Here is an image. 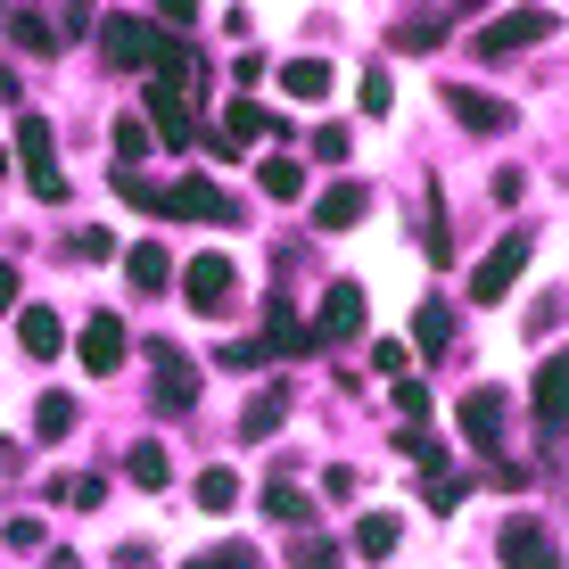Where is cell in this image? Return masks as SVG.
Instances as JSON below:
<instances>
[{
    "label": "cell",
    "instance_id": "cell-15",
    "mask_svg": "<svg viewBox=\"0 0 569 569\" xmlns=\"http://www.w3.org/2000/svg\"><path fill=\"white\" fill-rule=\"evenodd\" d=\"M17 347H26L33 363H50L58 347H67V322H58V306H17Z\"/></svg>",
    "mask_w": 569,
    "mask_h": 569
},
{
    "label": "cell",
    "instance_id": "cell-18",
    "mask_svg": "<svg viewBox=\"0 0 569 569\" xmlns=\"http://www.w3.org/2000/svg\"><path fill=\"white\" fill-rule=\"evenodd\" d=\"M281 91H289V100H330V58H289Z\"/></svg>",
    "mask_w": 569,
    "mask_h": 569
},
{
    "label": "cell",
    "instance_id": "cell-38",
    "mask_svg": "<svg viewBox=\"0 0 569 569\" xmlns=\"http://www.w3.org/2000/svg\"><path fill=\"white\" fill-rule=\"evenodd\" d=\"M214 363H223V371H248V363H264V339H240V347H223Z\"/></svg>",
    "mask_w": 569,
    "mask_h": 569
},
{
    "label": "cell",
    "instance_id": "cell-29",
    "mask_svg": "<svg viewBox=\"0 0 569 569\" xmlns=\"http://www.w3.org/2000/svg\"><path fill=\"white\" fill-rule=\"evenodd\" d=\"M157 141L149 132V116H116V157H124V166H141V149Z\"/></svg>",
    "mask_w": 569,
    "mask_h": 569
},
{
    "label": "cell",
    "instance_id": "cell-41",
    "mask_svg": "<svg viewBox=\"0 0 569 569\" xmlns=\"http://www.w3.org/2000/svg\"><path fill=\"white\" fill-rule=\"evenodd\" d=\"M58 9H67V33H83V26H91V0H58Z\"/></svg>",
    "mask_w": 569,
    "mask_h": 569
},
{
    "label": "cell",
    "instance_id": "cell-26",
    "mask_svg": "<svg viewBox=\"0 0 569 569\" xmlns=\"http://www.w3.org/2000/svg\"><path fill=\"white\" fill-rule=\"evenodd\" d=\"M264 199H306V166L298 157H264Z\"/></svg>",
    "mask_w": 569,
    "mask_h": 569
},
{
    "label": "cell",
    "instance_id": "cell-36",
    "mask_svg": "<svg viewBox=\"0 0 569 569\" xmlns=\"http://www.w3.org/2000/svg\"><path fill=\"white\" fill-rule=\"evenodd\" d=\"M74 257H83V264H108V257H116V231H74Z\"/></svg>",
    "mask_w": 569,
    "mask_h": 569
},
{
    "label": "cell",
    "instance_id": "cell-16",
    "mask_svg": "<svg viewBox=\"0 0 569 569\" xmlns=\"http://www.w3.org/2000/svg\"><path fill=\"white\" fill-rule=\"evenodd\" d=\"M363 207H371V190H363V182H330L322 199H313V231H347V223H363Z\"/></svg>",
    "mask_w": 569,
    "mask_h": 569
},
{
    "label": "cell",
    "instance_id": "cell-19",
    "mask_svg": "<svg viewBox=\"0 0 569 569\" xmlns=\"http://www.w3.org/2000/svg\"><path fill=\"white\" fill-rule=\"evenodd\" d=\"M413 339H421V356H446V339H455V306H446V298H421Z\"/></svg>",
    "mask_w": 569,
    "mask_h": 569
},
{
    "label": "cell",
    "instance_id": "cell-21",
    "mask_svg": "<svg viewBox=\"0 0 569 569\" xmlns=\"http://www.w3.org/2000/svg\"><path fill=\"white\" fill-rule=\"evenodd\" d=\"M9 33H17V50H33V58H58V50H67L42 9H17V17H9Z\"/></svg>",
    "mask_w": 569,
    "mask_h": 569
},
{
    "label": "cell",
    "instance_id": "cell-11",
    "mask_svg": "<svg viewBox=\"0 0 569 569\" xmlns=\"http://www.w3.org/2000/svg\"><path fill=\"white\" fill-rule=\"evenodd\" d=\"M149 132H157L166 149H190V141H199V116H190V100H182V91L149 83Z\"/></svg>",
    "mask_w": 569,
    "mask_h": 569
},
{
    "label": "cell",
    "instance_id": "cell-1",
    "mask_svg": "<svg viewBox=\"0 0 569 569\" xmlns=\"http://www.w3.org/2000/svg\"><path fill=\"white\" fill-rule=\"evenodd\" d=\"M553 33H561L553 9H503V17H487V26L470 33V50H479V58H520V50L553 42Z\"/></svg>",
    "mask_w": 569,
    "mask_h": 569
},
{
    "label": "cell",
    "instance_id": "cell-35",
    "mask_svg": "<svg viewBox=\"0 0 569 569\" xmlns=\"http://www.w3.org/2000/svg\"><path fill=\"white\" fill-rule=\"evenodd\" d=\"M356 100H363V116H388V100H397V91H388V74H380V67H371V74H363V83H356Z\"/></svg>",
    "mask_w": 569,
    "mask_h": 569
},
{
    "label": "cell",
    "instance_id": "cell-13",
    "mask_svg": "<svg viewBox=\"0 0 569 569\" xmlns=\"http://www.w3.org/2000/svg\"><path fill=\"white\" fill-rule=\"evenodd\" d=\"M74 356H83V371H124V322H116V313H91Z\"/></svg>",
    "mask_w": 569,
    "mask_h": 569
},
{
    "label": "cell",
    "instance_id": "cell-25",
    "mask_svg": "<svg viewBox=\"0 0 569 569\" xmlns=\"http://www.w3.org/2000/svg\"><path fill=\"white\" fill-rule=\"evenodd\" d=\"M356 553H363V561H388V553H397V520H388V512H363V520H356Z\"/></svg>",
    "mask_w": 569,
    "mask_h": 569
},
{
    "label": "cell",
    "instance_id": "cell-2",
    "mask_svg": "<svg viewBox=\"0 0 569 569\" xmlns=\"http://www.w3.org/2000/svg\"><path fill=\"white\" fill-rule=\"evenodd\" d=\"M17 166H26L33 199H67V173H58V132H50V116H42V108L17 116Z\"/></svg>",
    "mask_w": 569,
    "mask_h": 569
},
{
    "label": "cell",
    "instance_id": "cell-8",
    "mask_svg": "<svg viewBox=\"0 0 569 569\" xmlns=\"http://www.w3.org/2000/svg\"><path fill=\"white\" fill-rule=\"evenodd\" d=\"M182 298L199 306V313H223L231 298H240V272H231V257H214V248H207V257H190V264H182Z\"/></svg>",
    "mask_w": 569,
    "mask_h": 569
},
{
    "label": "cell",
    "instance_id": "cell-3",
    "mask_svg": "<svg viewBox=\"0 0 569 569\" xmlns=\"http://www.w3.org/2000/svg\"><path fill=\"white\" fill-rule=\"evenodd\" d=\"M100 42H108V67H132V74H157L173 33L157 17H100Z\"/></svg>",
    "mask_w": 569,
    "mask_h": 569
},
{
    "label": "cell",
    "instance_id": "cell-33",
    "mask_svg": "<svg viewBox=\"0 0 569 569\" xmlns=\"http://www.w3.org/2000/svg\"><path fill=\"white\" fill-rule=\"evenodd\" d=\"M397 50L405 58H429V50H438V17H413V26L397 33Z\"/></svg>",
    "mask_w": 569,
    "mask_h": 569
},
{
    "label": "cell",
    "instance_id": "cell-5",
    "mask_svg": "<svg viewBox=\"0 0 569 569\" xmlns=\"http://www.w3.org/2000/svg\"><path fill=\"white\" fill-rule=\"evenodd\" d=\"M496 553H503V569H561L553 528H545V520H528V512H512V520L496 528Z\"/></svg>",
    "mask_w": 569,
    "mask_h": 569
},
{
    "label": "cell",
    "instance_id": "cell-9",
    "mask_svg": "<svg viewBox=\"0 0 569 569\" xmlns=\"http://www.w3.org/2000/svg\"><path fill=\"white\" fill-rule=\"evenodd\" d=\"M446 108H455V124L462 132H512V100H496V91H479V83H446Z\"/></svg>",
    "mask_w": 569,
    "mask_h": 569
},
{
    "label": "cell",
    "instance_id": "cell-42",
    "mask_svg": "<svg viewBox=\"0 0 569 569\" xmlns=\"http://www.w3.org/2000/svg\"><path fill=\"white\" fill-rule=\"evenodd\" d=\"M9 306H17V272L0 264V313H9Z\"/></svg>",
    "mask_w": 569,
    "mask_h": 569
},
{
    "label": "cell",
    "instance_id": "cell-43",
    "mask_svg": "<svg viewBox=\"0 0 569 569\" xmlns=\"http://www.w3.org/2000/svg\"><path fill=\"white\" fill-rule=\"evenodd\" d=\"M455 9H462V17H479V9H487V0H455Z\"/></svg>",
    "mask_w": 569,
    "mask_h": 569
},
{
    "label": "cell",
    "instance_id": "cell-14",
    "mask_svg": "<svg viewBox=\"0 0 569 569\" xmlns=\"http://www.w3.org/2000/svg\"><path fill=\"white\" fill-rule=\"evenodd\" d=\"M496 429H503V388H470V397H462V438L470 446H479V455H496Z\"/></svg>",
    "mask_w": 569,
    "mask_h": 569
},
{
    "label": "cell",
    "instance_id": "cell-31",
    "mask_svg": "<svg viewBox=\"0 0 569 569\" xmlns=\"http://www.w3.org/2000/svg\"><path fill=\"white\" fill-rule=\"evenodd\" d=\"M289 569H339V545L330 537H298L289 545Z\"/></svg>",
    "mask_w": 569,
    "mask_h": 569
},
{
    "label": "cell",
    "instance_id": "cell-39",
    "mask_svg": "<svg viewBox=\"0 0 569 569\" xmlns=\"http://www.w3.org/2000/svg\"><path fill=\"white\" fill-rule=\"evenodd\" d=\"M313 157H322V166H339V157H347V132L322 124V132H313Z\"/></svg>",
    "mask_w": 569,
    "mask_h": 569
},
{
    "label": "cell",
    "instance_id": "cell-27",
    "mask_svg": "<svg viewBox=\"0 0 569 569\" xmlns=\"http://www.w3.org/2000/svg\"><path fill=\"white\" fill-rule=\"evenodd\" d=\"M231 503H240V479H231L223 462L199 470V512H231Z\"/></svg>",
    "mask_w": 569,
    "mask_h": 569
},
{
    "label": "cell",
    "instance_id": "cell-40",
    "mask_svg": "<svg viewBox=\"0 0 569 569\" xmlns=\"http://www.w3.org/2000/svg\"><path fill=\"white\" fill-rule=\"evenodd\" d=\"M397 413H413V421L429 413V388L421 380H397Z\"/></svg>",
    "mask_w": 569,
    "mask_h": 569
},
{
    "label": "cell",
    "instance_id": "cell-32",
    "mask_svg": "<svg viewBox=\"0 0 569 569\" xmlns=\"http://www.w3.org/2000/svg\"><path fill=\"white\" fill-rule=\"evenodd\" d=\"M462 496H470V479H462L455 462H446V470H429V503H438V512H455Z\"/></svg>",
    "mask_w": 569,
    "mask_h": 569
},
{
    "label": "cell",
    "instance_id": "cell-28",
    "mask_svg": "<svg viewBox=\"0 0 569 569\" xmlns=\"http://www.w3.org/2000/svg\"><path fill=\"white\" fill-rule=\"evenodd\" d=\"M74 421H83V413H74V397H58V388H50L42 405H33V429H42V438H67Z\"/></svg>",
    "mask_w": 569,
    "mask_h": 569
},
{
    "label": "cell",
    "instance_id": "cell-12",
    "mask_svg": "<svg viewBox=\"0 0 569 569\" xmlns=\"http://www.w3.org/2000/svg\"><path fill=\"white\" fill-rule=\"evenodd\" d=\"M356 330H363V289L356 281H330L322 322H313V347H339V339H356Z\"/></svg>",
    "mask_w": 569,
    "mask_h": 569
},
{
    "label": "cell",
    "instance_id": "cell-17",
    "mask_svg": "<svg viewBox=\"0 0 569 569\" xmlns=\"http://www.w3.org/2000/svg\"><path fill=\"white\" fill-rule=\"evenodd\" d=\"M257 132H281V124H272V116H264L257 100H231V108H223V132H214V149L231 157V149H248V141H257Z\"/></svg>",
    "mask_w": 569,
    "mask_h": 569
},
{
    "label": "cell",
    "instance_id": "cell-10",
    "mask_svg": "<svg viewBox=\"0 0 569 569\" xmlns=\"http://www.w3.org/2000/svg\"><path fill=\"white\" fill-rule=\"evenodd\" d=\"M149 397H157V413H190V405H199V363L173 356V347H157V380H149Z\"/></svg>",
    "mask_w": 569,
    "mask_h": 569
},
{
    "label": "cell",
    "instance_id": "cell-7",
    "mask_svg": "<svg viewBox=\"0 0 569 569\" xmlns=\"http://www.w3.org/2000/svg\"><path fill=\"white\" fill-rule=\"evenodd\" d=\"M157 214H173V223H231V199L207 182V173H182V182L157 190Z\"/></svg>",
    "mask_w": 569,
    "mask_h": 569
},
{
    "label": "cell",
    "instance_id": "cell-4",
    "mask_svg": "<svg viewBox=\"0 0 569 569\" xmlns=\"http://www.w3.org/2000/svg\"><path fill=\"white\" fill-rule=\"evenodd\" d=\"M528 248H537L528 231H503V240L479 257V272H470V306H503L512 298V281L528 272Z\"/></svg>",
    "mask_w": 569,
    "mask_h": 569
},
{
    "label": "cell",
    "instance_id": "cell-22",
    "mask_svg": "<svg viewBox=\"0 0 569 569\" xmlns=\"http://www.w3.org/2000/svg\"><path fill=\"white\" fill-rule=\"evenodd\" d=\"M124 272H132V289H166V281H173V257H166V248H157V240H132Z\"/></svg>",
    "mask_w": 569,
    "mask_h": 569
},
{
    "label": "cell",
    "instance_id": "cell-34",
    "mask_svg": "<svg viewBox=\"0 0 569 569\" xmlns=\"http://www.w3.org/2000/svg\"><path fill=\"white\" fill-rule=\"evenodd\" d=\"M371 363H380L388 380H413V347H397V339H380V347H371Z\"/></svg>",
    "mask_w": 569,
    "mask_h": 569
},
{
    "label": "cell",
    "instance_id": "cell-37",
    "mask_svg": "<svg viewBox=\"0 0 569 569\" xmlns=\"http://www.w3.org/2000/svg\"><path fill=\"white\" fill-rule=\"evenodd\" d=\"M157 26H166V33H182V26H199V0H157Z\"/></svg>",
    "mask_w": 569,
    "mask_h": 569
},
{
    "label": "cell",
    "instance_id": "cell-20",
    "mask_svg": "<svg viewBox=\"0 0 569 569\" xmlns=\"http://www.w3.org/2000/svg\"><path fill=\"white\" fill-rule=\"evenodd\" d=\"M281 413H289V388L248 397V405H240V438H272V429H281Z\"/></svg>",
    "mask_w": 569,
    "mask_h": 569
},
{
    "label": "cell",
    "instance_id": "cell-23",
    "mask_svg": "<svg viewBox=\"0 0 569 569\" xmlns=\"http://www.w3.org/2000/svg\"><path fill=\"white\" fill-rule=\"evenodd\" d=\"M50 503H67V512H100V503H108V479H91V470L50 479Z\"/></svg>",
    "mask_w": 569,
    "mask_h": 569
},
{
    "label": "cell",
    "instance_id": "cell-6",
    "mask_svg": "<svg viewBox=\"0 0 569 569\" xmlns=\"http://www.w3.org/2000/svg\"><path fill=\"white\" fill-rule=\"evenodd\" d=\"M528 413H537L545 438H569V347L537 363V380H528Z\"/></svg>",
    "mask_w": 569,
    "mask_h": 569
},
{
    "label": "cell",
    "instance_id": "cell-30",
    "mask_svg": "<svg viewBox=\"0 0 569 569\" xmlns=\"http://www.w3.org/2000/svg\"><path fill=\"white\" fill-rule=\"evenodd\" d=\"M132 487H166V446H157V438L132 446Z\"/></svg>",
    "mask_w": 569,
    "mask_h": 569
},
{
    "label": "cell",
    "instance_id": "cell-24",
    "mask_svg": "<svg viewBox=\"0 0 569 569\" xmlns=\"http://www.w3.org/2000/svg\"><path fill=\"white\" fill-rule=\"evenodd\" d=\"M264 512L281 520V528H306L313 520V496H306V487H289V479H272L264 487Z\"/></svg>",
    "mask_w": 569,
    "mask_h": 569
}]
</instances>
